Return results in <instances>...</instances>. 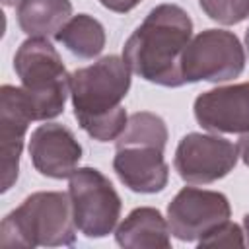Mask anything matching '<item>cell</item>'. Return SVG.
Instances as JSON below:
<instances>
[{"instance_id": "obj_1", "label": "cell", "mask_w": 249, "mask_h": 249, "mask_svg": "<svg viewBox=\"0 0 249 249\" xmlns=\"http://www.w3.org/2000/svg\"><path fill=\"white\" fill-rule=\"evenodd\" d=\"M193 39V19L177 4L150 10L123 47V60L130 72L146 82L179 88L185 84L181 56Z\"/></svg>"}, {"instance_id": "obj_2", "label": "cell", "mask_w": 249, "mask_h": 249, "mask_svg": "<svg viewBox=\"0 0 249 249\" xmlns=\"http://www.w3.org/2000/svg\"><path fill=\"white\" fill-rule=\"evenodd\" d=\"M130 89V68L123 56H101L70 74V99L82 130L97 142L117 140L128 121L121 105Z\"/></svg>"}, {"instance_id": "obj_3", "label": "cell", "mask_w": 249, "mask_h": 249, "mask_svg": "<svg viewBox=\"0 0 249 249\" xmlns=\"http://www.w3.org/2000/svg\"><path fill=\"white\" fill-rule=\"evenodd\" d=\"M76 230L68 193L39 191L6 214L0 224V245L23 249L74 245Z\"/></svg>"}, {"instance_id": "obj_4", "label": "cell", "mask_w": 249, "mask_h": 249, "mask_svg": "<svg viewBox=\"0 0 249 249\" xmlns=\"http://www.w3.org/2000/svg\"><path fill=\"white\" fill-rule=\"evenodd\" d=\"M14 70L33 105L35 121H49L64 111L70 74L49 39H25L14 56Z\"/></svg>"}, {"instance_id": "obj_5", "label": "cell", "mask_w": 249, "mask_h": 249, "mask_svg": "<svg viewBox=\"0 0 249 249\" xmlns=\"http://www.w3.org/2000/svg\"><path fill=\"white\" fill-rule=\"evenodd\" d=\"M68 196L76 228L86 237L109 235L121 218V196L95 167H78L68 181Z\"/></svg>"}, {"instance_id": "obj_6", "label": "cell", "mask_w": 249, "mask_h": 249, "mask_svg": "<svg viewBox=\"0 0 249 249\" xmlns=\"http://www.w3.org/2000/svg\"><path fill=\"white\" fill-rule=\"evenodd\" d=\"M245 68V51L235 33L226 29H204L195 35L183 51L181 72L185 84H222L237 78Z\"/></svg>"}, {"instance_id": "obj_7", "label": "cell", "mask_w": 249, "mask_h": 249, "mask_svg": "<svg viewBox=\"0 0 249 249\" xmlns=\"http://www.w3.org/2000/svg\"><path fill=\"white\" fill-rule=\"evenodd\" d=\"M237 158V146L228 138L189 132L177 144L173 165L185 183L208 185L226 177L235 167Z\"/></svg>"}, {"instance_id": "obj_8", "label": "cell", "mask_w": 249, "mask_h": 249, "mask_svg": "<svg viewBox=\"0 0 249 249\" xmlns=\"http://www.w3.org/2000/svg\"><path fill=\"white\" fill-rule=\"evenodd\" d=\"M231 206L224 193L183 187L167 204V226L179 241H198L230 220Z\"/></svg>"}, {"instance_id": "obj_9", "label": "cell", "mask_w": 249, "mask_h": 249, "mask_svg": "<svg viewBox=\"0 0 249 249\" xmlns=\"http://www.w3.org/2000/svg\"><path fill=\"white\" fill-rule=\"evenodd\" d=\"M35 121L33 105L23 88L2 86L0 88V169L2 187L6 193L18 181L19 156L23 150V138L29 123Z\"/></svg>"}, {"instance_id": "obj_10", "label": "cell", "mask_w": 249, "mask_h": 249, "mask_svg": "<svg viewBox=\"0 0 249 249\" xmlns=\"http://www.w3.org/2000/svg\"><path fill=\"white\" fill-rule=\"evenodd\" d=\"M196 123L208 132H249V82L202 91L193 105Z\"/></svg>"}, {"instance_id": "obj_11", "label": "cell", "mask_w": 249, "mask_h": 249, "mask_svg": "<svg viewBox=\"0 0 249 249\" xmlns=\"http://www.w3.org/2000/svg\"><path fill=\"white\" fill-rule=\"evenodd\" d=\"M29 156L33 167L51 179L70 177L82 160V146L74 132L58 123L39 124L29 138Z\"/></svg>"}, {"instance_id": "obj_12", "label": "cell", "mask_w": 249, "mask_h": 249, "mask_svg": "<svg viewBox=\"0 0 249 249\" xmlns=\"http://www.w3.org/2000/svg\"><path fill=\"white\" fill-rule=\"evenodd\" d=\"M113 169L124 187L142 195L160 193L169 181L163 150L154 146H119L115 150Z\"/></svg>"}, {"instance_id": "obj_13", "label": "cell", "mask_w": 249, "mask_h": 249, "mask_svg": "<svg viewBox=\"0 0 249 249\" xmlns=\"http://www.w3.org/2000/svg\"><path fill=\"white\" fill-rule=\"evenodd\" d=\"M169 233L167 218L158 208L138 206L117 226L115 241L124 249H169Z\"/></svg>"}, {"instance_id": "obj_14", "label": "cell", "mask_w": 249, "mask_h": 249, "mask_svg": "<svg viewBox=\"0 0 249 249\" xmlns=\"http://www.w3.org/2000/svg\"><path fill=\"white\" fill-rule=\"evenodd\" d=\"M19 29L29 37H54L72 18L70 0H21L16 10Z\"/></svg>"}, {"instance_id": "obj_15", "label": "cell", "mask_w": 249, "mask_h": 249, "mask_svg": "<svg viewBox=\"0 0 249 249\" xmlns=\"http://www.w3.org/2000/svg\"><path fill=\"white\" fill-rule=\"evenodd\" d=\"M54 39L78 58H95L101 54L107 41L101 21L89 14L72 16L54 35Z\"/></svg>"}, {"instance_id": "obj_16", "label": "cell", "mask_w": 249, "mask_h": 249, "mask_svg": "<svg viewBox=\"0 0 249 249\" xmlns=\"http://www.w3.org/2000/svg\"><path fill=\"white\" fill-rule=\"evenodd\" d=\"M154 146L160 150H165L167 144V126L165 121L150 111H138L132 113L126 121V126L123 134L115 140V148L119 146Z\"/></svg>"}, {"instance_id": "obj_17", "label": "cell", "mask_w": 249, "mask_h": 249, "mask_svg": "<svg viewBox=\"0 0 249 249\" xmlns=\"http://www.w3.org/2000/svg\"><path fill=\"white\" fill-rule=\"evenodd\" d=\"M202 12L222 23V25H235L249 18V0H198Z\"/></svg>"}, {"instance_id": "obj_18", "label": "cell", "mask_w": 249, "mask_h": 249, "mask_svg": "<svg viewBox=\"0 0 249 249\" xmlns=\"http://www.w3.org/2000/svg\"><path fill=\"white\" fill-rule=\"evenodd\" d=\"M198 247H245L243 231L237 224L226 220L224 224L208 231L204 237H200Z\"/></svg>"}, {"instance_id": "obj_19", "label": "cell", "mask_w": 249, "mask_h": 249, "mask_svg": "<svg viewBox=\"0 0 249 249\" xmlns=\"http://www.w3.org/2000/svg\"><path fill=\"white\" fill-rule=\"evenodd\" d=\"M103 8L117 12V14H126L130 10H134L142 0H99Z\"/></svg>"}, {"instance_id": "obj_20", "label": "cell", "mask_w": 249, "mask_h": 249, "mask_svg": "<svg viewBox=\"0 0 249 249\" xmlns=\"http://www.w3.org/2000/svg\"><path fill=\"white\" fill-rule=\"evenodd\" d=\"M237 154H239L241 161L249 167V132L239 136V140H237Z\"/></svg>"}, {"instance_id": "obj_21", "label": "cell", "mask_w": 249, "mask_h": 249, "mask_svg": "<svg viewBox=\"0 0 249 249\" xmlns=\"http://www.w3.org/2000/svg\"><path fill=\"white\" fill-rule=\"evenodd\" d=\"M243 228H245V235H247V245H249V214H245L243 216Z\"/></svg>"}, {"instance_id": "obj_22", "label": "cell", "mask_w": 249, "mask_h": 249, "mask_svg": "<svg viewBox=\"0 0 249 249\" xmlns=\"http://www.w3.org/2000/svg\"><path fill=\"white\" fill-rule=\"evenodd\" d=\"M21 0H2V4L4 6H16V4H19Z\"/></svg>"}, {"instance_id": "obj_23", "label": "cell", "mask_w": 249, "mask_h": 249, "mask_svg": "<svg viewBox=\"0 0 249 249\" xmlns=\"http://www.w3.org/2000/svg\"><path fill=\"white\" fill-rule=\"evenodd\" d=\"M245 49H247V56H249V27L245 31Z\"/></svg>"}]
</instances>
